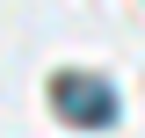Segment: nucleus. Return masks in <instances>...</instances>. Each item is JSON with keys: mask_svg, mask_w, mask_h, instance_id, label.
Masks as SVG:
<instances>
[{"mask_svg": "<svg viewBox=\"0 0 145 138\" xmlns=\"http://www.w3.org/2000/svg\"><path fill=\"white\" fill-rule=\"evenodd\" d=\"M51 109H58L65 124L102 131V124H116V87L94 80V73H58V80H51Z\"/></svg>", "mask_w": 145, "mask_h": 138, "instance_id": "1", "label": "nucleus"}]
</instances>
